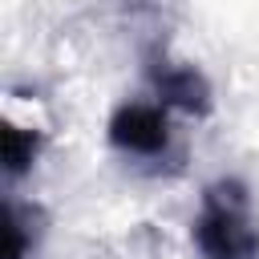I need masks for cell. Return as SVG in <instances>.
<instances>
[{"label": "cell", "instance_id": "cell-1", "mask_svg": "<svg viewBox=\"0 0 259 259\" xmlns=\"http://www.w3.org/2000/svg\"><path fill=\"white\" fill-rule=\"evenodd\" d=\"M190 239L202 259H259V227L251 214V194L239 178H214L202 190Z\"/></svg>", "mask_w": 259, "mask_h": 259}, {"label": "cell", "instance_id": "cell-2", "mask_svg": "<svg viewBox=\"0 0 259 259\" xmlns=\"http://www.w3.org/2000/svg\"><path fill=\"white\" fill-rule=\"evenodd\" d=\"M105 134H109V146H117L121 154L158 158V154L170 146L166 105H154V101H125V105L113 109Z\"/></svg>", "mask_w": 259, "mask_h": 259}, {"label": "cell", "instance_id": "cell-4", "mask_svg": "<svg viewBox=\"0 0 259 259\" xmlns=\"http://www.w3.org/2000/svg\"><path fill=\"white\" fill-rule=\"evenodd\" d=\"M0 154H4L8 178H20L36 162V154H40V134L36 130H24L16 121H4V130H0Z\"/></svg>", "mask_w": 259, "mask_h": 259}, {"label": "cell", "instance_id": "cell-5", "mask_svg": "<svg viewBox=\"0 0 259 259\" xmlns=\"http://www.w3.org/2000/svg\"><path fill=\"white\" fill-rule=\"evenodd\" d=\"M32 247L28 239V227H24V210L16 202L4 206V259H24Z\"/></svg>", "mask_w": 259, "mask_h": 259}, {"label": "cell", "instance_id": "cell-3", "mask_svg": "<svg viewBox=\"0 0 259 259\" xmlns=\"http://www.w3.org/2000/svg\"><path fill=\"white\" fill-rule=\"evenodd\" d=\"M150 85L158 93V105H170V109H182V113H194V117H206L214 109V89H210L206 73L194 69V65L154 61L150 65Z\"/></svg>", "mask_w": 259, "mask_h": 259}]
</instances>
